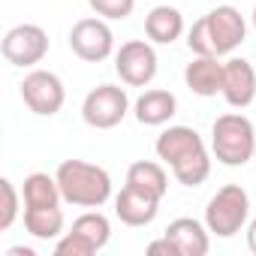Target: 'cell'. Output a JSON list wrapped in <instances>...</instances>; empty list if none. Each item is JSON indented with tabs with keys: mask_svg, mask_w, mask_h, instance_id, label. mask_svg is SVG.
Listing matches in <instances>:
<instances>
[{
	"mask_svg": "<svg viewBox=\"0 0 256 256\" xmlns=\"http://www.w3.org/2000/svg\"><path fill=\"white\" fill-rule=\"evenodd\" d=\"M157 157L172 169L178 184L199 187L211 175V154L193 126H169L157 136Z\"/></svg>",
	"mask_w": 256,
	"mask_h": 256,
	"instance_id": "1",
	"label": "cell"
},
{
	"mask_svg": "<svg viewBox=\"0 0 256 256\" xmlns=\"http://www.w3.org/2000/svg\"><path fill=\"white\" fill-rule=\"evenodd\" d=\"M247 36V24L235 6H217L187 30V46L199 58H223L235 52Z\"/></svg>",
	"mask_w": 256,
	"mask_h": 256,
	"instance_id": "2",
	"label": "cell"
},
{
	"mask_svg": "<svg viewBox=\"0 0 256 256\" xmlns=\"http://www.w3.org/2000/svg\"><path fill=\"white\" fill-rule=\"evenodd\" d=\"M64 202L78 208H100L112 196V178L102 166L88 160H64L54 172Z\"/></svg>",
	"mask_w": 256,
	"mask_h": 256,
	"instance_id": "3",
	"label": "cell"
},
{
	"mask_svg": "<svg viewBox=\"0 0 256 256\" xmlns=\"http://www.w3.org/2000/svg\"><path fill=\"white\" fill-rule=\"evenodd\" d=\"M211 151L223 166H247L256 154V130L241 112L220 114L211 124Z\"/></svg>",
	"mask_w": 256,
	"mask_h": 256,
	"instance_id": "4",
	"label": "cell"
},
{
	"mask_svg": "<svg viewBox=\"0 0 256 256\" xmlns=\"http://www.w3.org/2000/svg\"><path fill=\"white\" fill-rule=\"evenodd\" d=\"M247 217H250V196H247V190L238 187V184L220 187V190L211 196L208 208H205V226H208V232L217 235V238H232V235H238V232L244 229Z\"/></svg>",
	"mask_w": 256,
	"mask_h": 256,
	"instance_id": "5",
	"label": "cell"
},
{
	"mask_svg": "<svg viewBox=\"0 0 256 256\" xmlns=\"http://www.w3.org/2000/svg\"><path fill=\"white\" fill-rule=\"evenodd\" d=\"M126 112H130V96L118 84H100L82 102V118L94 130H112L126 118Z\"/></svg>",
	"mask_w": 256,
	"mask_h": 256,
	"instance_id": "6",
	"label": "cell"
},
{
	"mask_svg": "<svg viewBox=\"0 0 256 256\" xmlns=\"http://www.w3.org/2000/svg\"><path fill=\"white\" fill-rule=\"evenodd\" d=\"M114 72L120 76L124 84L130 88H145L157 76V52L145 40H130L114 52Z\"/></svg>",
	"mask_w": 256,
	"mask_h": 256,
	"instance_id": "7",
	"label": "cell"
},
{
	"mask_svg": "<svg viewBox=\"0 0 256 256\" xmlns=\"http://www.w3.org/2000/svg\"><path fill=\"white\" fill-rule=\"evenodd\" d=\"M22 100L24 106L34 112V114H42V118H52L64 108V100H66V90H64V82L48 72V70H34L24 76L22 82Z\"/></svg>",
	"mask_w": 256,
	"mask_h": 256,
	"instance_id": "8",
	"label": "cell"
},
{
	"mask_svg": "<svg viewBox=\"0 0 256 256\" xmlns=\"http://www.w3.org/2000/svg\"><path fill=\"white\" fill-rule=\"evenodd\" d=\"M0 52L12 66H36L48 54V34L40 24H16L12 30H6Z\"/></svg>",
	"mask_w": 256,
	"mask_h": 256,
	"instance_id": "9",
	"label": "cell"
},
{
	"mask_svg": "<svg viewBox=\"0 0 256 256\" xmlns=\"http://www.w3.org/2000/svg\"><path fill=\"white\" fill-rule=\"evenodd\" d=\"M70 48L88 64H100L114 52V34L106 18H82L70 30Z\"/></svg>",
	"mask_w": 256,
	"mask_h": 256,
	"instance_id": "10",
	"label": "cell"
},
{
	"mask_svg": "<svg viewBox=\"0 0 256 256\" xmlns=\"http://www.w3.org/2000/svg\"><path fill=\"white\" fill-rule=\"evenodd\" d=\"M223 100L232 108H247L256 100V70L244 58L223 64Z\"/></svg>",
	"mask_w": 256,
	"mask_h": 256,
	"instance_id": "11",
	"label": "cell"
},
{
	"mask_svg": "<svg viewBox=\"0 0 256 256\" xmlns=\"http://www.w3.org/2000/svg\"><path fill=\"white\" fill-rule=\"evenodd\" d=\"M157 211H160V199L145 190H136L130 184L114 196V214L126 226H148L157 217Z\"/></svg>",
	"mask_w": 256,
	"mask_h": 256,
	"instance_id": "12",
	"label": "cell"
},
{
	"mask_svg": "<svg viewBox=\"0 0 256 256\" xmlns=\"http://www.w3.org/2000/svg\"><path fill=\"white\" fill-rule=\"evenodd\" d=\"M163 235L175 244L178 256H205L208 247H211L208 226H202V223L193 220V217H178V220H172Z\"/></svg>",
	"mask_w": 256,
	"mask_h": 256,
	"instance_id": "13",
	"label": "cell"
},
{
	"mask_svg": "<svg viewBox=\"0 0 256 256\" xmlns=\"http://www.w3.org/2000/svg\"><path fill=\"white\" fill-rule=\"evenodd\" d=\"M175 112H178V100L172 90L163 88H151L136 100V120L145 126H163L175 118Z\"/></svg>",
	"mask_w": 256,
	"mask_h": 256,
	"instance_id": "14",
	"label": "cell"
},
{
	"mask_svg": "<svg viewBox=\"0 0 256 256\" xmlns=\"http://www.w3.org/2000/svg\"><path fill=\"white\" fill-rule=\"evenodd\" d=\"M184 82L196 96H217L223 94V64L217 58H199L193 64H187L184 70Z\"/></svg>",
	"mask_w": 256,
	"mask_h": 256,
	"instance_id": "15",
	"label": "cell"
},
{
	"mask_svg": "<svg viewBox=\"0 0 256 256\" xmlns=\"http://www.w3.org/2000/svg\"><path fill=\"white\" fill-rule=\"evenodd\" d=\"M145 34L157 46H172L184 34V16L175 6H154L145 16Z\"/></svg>",
	"mask_w": 256,
	"mask_h": 256,
	"instance_id": "16",
	"label": "cell"
},
{
	"mask_svg": "<svg viewBox=\"0 0 256 256\" xmlns=\"http://www.w3.org/2000/svg\"><path fill=\"white\" fill-rule=\"evenodd\" d=\"M22 196H24V208H54L64 199L58 178L48 175V172L28 175L24 178V187H22Z\"/></svg>",
	"mask_w": 256,
	"mask_h": 256,
	"instance_id": "17",
	"label": "cell"
},
{
	"mask_svg": "<svg viewBox=\"0 0 256 256\" xmlns=\"http://www.w3.org/2000/svg\"><path fill=\"white\" fill-rule=\"evenodd\" d=\"M126 184L136 187V190H145V193H151V196H157V199H163L166 190H169L166 169H163L160 163H154V160H139V163H133L130 169H126Z\"/></svg>",
	"mask_w": 256,
	"mask_h": 256,
	"instance_id": "18",
	"label": "cell"
},
{
	"mask_svg": "<svg viewBox=\"0 0 256 256\" xmlns=\"http://www.w3.org/2000/svg\"><path fill=\"white\" fill-rule=\"evenodd\" d=\"M24 229L40 241L60 238V232H64L60 205H54V208H24Z\"/></svg>",
	"mask_w": 256,
	"mask_h": 256,
	"instance_id": "19",
	"label": "cell"
},
{
	"mask_svg": "<svg viewBox=\"0 0 256 256\" xmlns=\"http://www.w3.org/2000/svg\"><path fill=\"white\" fill-rule=\"evenodd\" d=\"M72 229H76L78 235H84L96 250H102V247L108 244V238H112V223H108V217L100 214V211H88V214L76 217Z\"/></svg>",
	"mask_w": 256,
	"mask_h": 256,
	"instance_id": "20",
	"label": "cell"
},
{
	"mask_svg": "<svg viewBox=\"0 0 256 256\" xmlns=\"http://www.w3.org/2000/svg\"><path fill=\"white\" fill-rule=\"evenodd\" d=\"M88 6H90L100 18L124 22V18H130V16H133L136 0H88Z\"/></svg>",
	"mask_w": 256,
	"mask_h": 256,
	"instance_id": "21",
	"label": "cell"
},
{
	"mask_svg": "<svg viewBox=\"0 0 256 256\" xmlns=\"http://www.w3.org/2000/svg\"><path fill=\"white\" fill-rule=\"evenodd\" d=\"M54 253H58V256H94V253H96V247H94L84 235H78L76 229H70L64 238H58Z\"/></svg>",
	"mask_w": 256,
	"mask_h": 256,
	"instance_id": "22",
	"label": "cell"
},
{
	"mask_svg": "<svg viewBox=\"0 0 256 256\" xmlns=\"http://www.w3.org/2000/svg\"><path fill=\"white\" fill-rule=\"evenodd\" d=\"M0 193H4V205H0V229L6 232L16 223V217H18V190H16V184L10 178H4L0 181Z\"/></svg>",
	"mask_w": 256,
	"mask_h": 256,
	"instance_id": "23",
	"label": "cell"
},
{
	"mask_svg": "<svg viewBox=\"0 0 256 256\" xmlns=\"http://www.w3.org/2000/svg\"><path fill=\"white\" fill-rule=\"evenodd\" d=\"M157 253H166V256H178V250H175V244H172V241H169L166 235L148 244V256H157Z\"/></svg>",
	"mask_w": 256,
	"mask_h": 256,
	"instance_id": "24",
	"label": "cell"
},
{
	"mask_svg": "<svg viewBox=\"0 0 256 256\" xmlns=\"http://www.w3.org/2000/svg\"><path fill=\"white\" fill-rule=\"evenodd\" d=\"M247 247H250V253H256V220L247 226Z\"/></svg>",
	"mask_w": 256,
	"mask_h": 256,
	"instance_id": "25",
	"label": "cell"
},
{
	"mask_svg": "<svg viewBox=\"0 0 256 256\" xmlns=\"http://www.w3.org/2000/svg\"><path fill=\"white\" fill-rule=\"evenodd\" d=\"M6 256H34V250H30V247H10Z\"/></svg>",
	"mask_w": 256,
	"mask_h": 256,
	"instance_id": "26",
	"label": "cell"
},
{
	"mask_svg": "<svg viewBox=\"0 0 256 256\" xmlns=\"http://www.w3.org/2000/svg\"><path fill=\"white\" fill-rule=\"evenodd\" d=\"M253 28H256V10H253Z\"/></svg>",
	"mask_w": 256,
	"mask_h": 256,
	"instance_id": "27",
	"label": "cell"
}]
</instances>
